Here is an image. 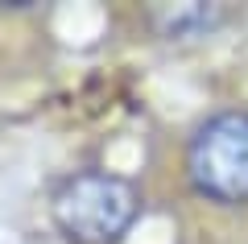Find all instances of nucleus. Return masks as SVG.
<instances>
[{"label":"nucleus","instance_id":"obj_2","mask_svg":"<svg viewBox=\"0 0 248 244\" xmlns=\"http://www.w3.org/2000/svg\"><path fill=\"white\" fill-rule=\"evenodd\" d=\"M186 178L207 203H248V108H219L199 120L186 141Z\"/></svg>","mask_w":248,"mask_h":244},{"label":"nucleus","instance_id":"obj_1","mask_svg":"<svg viewBox=\"0 0 248 244\" xmlns=\"http://www.w3.org/2000/svg\"><path fill=\"white\" fill-rule=\"evenodd\" d=\"M141 207L145 199L133 178L99 166L62 178L50 199L54 228L71 244H120L141 219Z\"/></svg>","mask_w":248,"mask_h":244},{"label":"nucleus","instance_id":"obj_3","mask_svg":"<svg viewBox=\"0 0 248 244\" xmlns=\"http://www.w3.org/2000/svg\"><path fill=\"white\" fill-rule=\"evenodd\" d=\"M219 21V9H203V4H195V9H182L170 17V33H186V29H195V33H211V25Z\"/></svg>","mask_w":248,"mask_h":244}]
</instances>
